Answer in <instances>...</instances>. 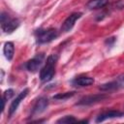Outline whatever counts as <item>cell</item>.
<instances>
[{"label":"cell","instance_id":"obj_14","mask_svg":"<svg viewBox=\"0 0 124 124\" xmlns=\"http://www.w3.org/2000/svg\"><path fill=\"white\" fill-rule=\"evenodd\" d=\"M13 96H14V90H13V89H7V90H5V91H4V93H3V97H2V101H3L2 111H3V110H4V108H5L6 101L10 100Z\"/></svg>","mask_w":124,"mask_h":124},{"label":"cell","instance_id":"obj_4","mask_svg":"<svg viewBox=\"0 0 124 124\" xmlns=\"http://www.w3.org/2000/svg\"><path fill=\"white\" fill-rule=\"evenodd\" d=\"M124 87V74L119 76L116 79L104 83L102 85L99 86V89L102 91H113V90H117L119 88Z\"/></svg>","mask_w":124,"mask_h":124},{"label":"cell","instance_id":"obj_3","mask_svg":"<svg viewBox=\"0 0 124 124\" xmlns=\"http://www.w3.org/2000/svg\"><path fill=\"white\" fill-rule=\"evenodd\" d=\"M35 36L39 44H46L55 40L58 37V31L55 28H40L35 31Z\"/></svg>","mask_w":124,"mask_h":124},{"label":"cell","instance_id":"obj_2","mask_svg":"<svg viewBox=\"0 0 124 124\" xmlns=\"http://www.w3.org/2000/svg\"><path fill=\"white\" fill-rule=\"evenodd\" d=\"M1 28L5 33H13L18 26H19V20L16 17L11 16L8 13L2 12L1 16Z\"/></svg>","mask_w":124,"mask_h":124},{"label":"cell","instance_id":"obj_7","mask_svg":"<svg viewBox=\"0 0 124 124\" xmlns=\"http://www.w3.org/2000/svg\"><path fill=\"white\" fill-rule=\"evenodd\" d=\"M44 58H45V55L43 53H38L36 56H34L32 59H30L26 62V64H25L26 69L29 72H36L39 69V67L42 65Z\"/></svg>","mask_w":124,"mask_h":124},{"label":"cell","instance_id":"obj_6","mask_svg":"<svg viewBox=\"0 0 124 124\" xmlns=\"http://www.w3.org/2000/svg\"><path fill=\"white\" fill-rule=\"evenodd\" d=\"M81 16H82V14H81L80 12H76V13L71 14V15L64 20V22L62 23V25H61V31H63L64 33L69 32V31L74 27L76 21H77L78 18L81 17Z\"/></svg>","mask_w":124,"mask_h":124},{"label":"cell","instance_id":"obj_10","mask_svg":"<svg viewBox=\"0 0 124 124\" xmlns=\"http://www.w3.org/2000/svg\"><path fill=\"white\" fill-rule=\"evenodd\" d=\"M122 116H123V113L119 110H108V111H104L101 114H99L96 118V122H103L107 119L118 118Z\"/></svg>","mask_w":124,"mask_h":124},{"label":"cell","instance_id":"obj_5","mask_svg":"<svg viewBox=\"0 0 124 124\" xmlns=\"http://www.w3.org/2000/svg\"><path fill=\"white\" fill-rule=\"evenodd\" d=\"M108 96L105 95V94H94V95H88V96H85V97H82L78 103L77 105L78 106H90V105H93V104H96V103H99V102H102L104 101L105 99H107Z\"/></svg>","mask_w":124,"mask_h":124},{"label":"cell","instance_id":"obj_16","mask_svg":"<svg viewBox=\"0 0 124 124\" xmlns=\"http://www.w3.org/2000/svg\"><path fill=\"white\" fill-rule=\"evenodd\" d=\"M75 122H78V120L73 115H66L57 120V123H75Z\"/></svg>","mask_w":124,"mask_h":124},{"label":"cell","instance_id":"obj_15","mask_svg":"<svg viewBox=\"0 0 124 124\" xmlns=\"http://www.w3.org/2000/svg\"><path fill=\"white\" fill-rule=\"evenodd\" d=\"M75 95V92H65V93H59V94H56L53 96V99L55 100H67L69 98H71L72 96Z\"/></svg>","mask_w":124,"mask_h":124},{"label":"cell","instance_id":"obj_13","mask_svg":"<svg viewBox=\"0 0 124 124\" xmlns=\"http://www.w3.org/2000/svg\"><path fill=\"white\" fill-rule=\"evenodd\" d=\"M3 52L5 57L8 60H12L14 57V53H15V46L12 42H6L4 44V47H3Z\"/></svg>","mask_w":124,"mask_h":124},{"label":"cell","instance_id":"obj_8","mask_svg":"<svg viewBox=\"0 0 124 124\" xmlns=\"http://www.w3.org/2000/svg\"><path fill=\"white\" fill-rule=\"evenodd\" d=\"M48 106V100L47 98L46 97H40L36 103L34 104L33 108H32V112L31 114L34 116V115H38V114H41L42 112H44L46 110V108H47Z\"/></svg>","mask_w":124,"mask_h":124},{"label":"cell","instance_id":"obj_11","mask_svg":"<svg viewBox=\"0 0 124 124\" xmlns=\"http://www.w3.org/2000/svg\"><path fill=\"white\" fill-rule=\"evenodd\" d=\"M72 83L75 86H78V87H84V86H89L91 84L94 83V78L87 77V76H79L78 78H76Z\"/></svg>","mask_w":124,"mask_h":124},{"label":"cell","instance_id":"obj_12","mask_svg":"<svg viewBox=\"0 0 124 124\" xmlns=\"http://www.w3.org/2000/svg\"><path fill=\"white\" fill-rule=\"evenodd\" d=\"M108 3V0H89L86 3V7L90 10H98L104 8Z\"/></svg>","mask_w":124,"mask_h":124},{"label":"cell","instance_id":"obj_1","mask_svg":"<svg viewBox=\"0 0 124 124\" xmlns=\"http://www.w3.org/2000/svg\"><path fill=\"white\" fill-rule=\"evenodd\" d=\"M58 56L56 54H50L46 58V65L40 71V79L43 82H47L52 79L55 75V65L57 63Z\"/></svg>","mask_w":124,"mask_h":124},{"label":"cell","instance_id":"obj_17","mask_svg":"<svg viewBox=\"0 0 124 124\" xmlns=\"http://www.w3.org/2000/svg\"><path fill=\"white\" fill-rule=\"evenodd\" d=\"M114 42H115V38H114V37H112V38H108V39L106 40V42H105V43H106L107 45H108V46H111Z\"/></svg>","mask_w":124,"mask_h":124},{"label":"cell","instance_id":"obj_9","mask_svg":"<svg viewBox=\"0 0 124 124\" xmlns=\"http://www.w3.org/2000/svg\"><path fill=\"white\" fill-rule=\"evenodd\" d=\"M28 92H29V89H28V88H25L24 90H22V91L16 97V99H14V101L11 103L10 108H9V115H10V116H12V115L16 111V109H17L19 104H20L21 101L27 96Z\"/></svg>","mask_w":124,"mask_h":124}]
</instances>
